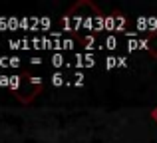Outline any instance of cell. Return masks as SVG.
<instances>
[{
	"label": "cell",
	"mask_w": 157,
	"mask_h": 143,
	"mask_svg": "<svg viewBox=\"0 0 157 143\" xmlns=\"http://www.w3.org/2000/svg\"><path fill=\"white\" fill-rule=\"evenodd\" d=\"M104 22H105L104 12H101L94 2H90V0H82V2L74 4V6L64 14V18H62V24L72 32H78L80 28L96 30V28L101 26Z\"/></svg>",
	"instance_id": "1"
},
{
	"label": "cell",
	"mask_w": 157,
	"mask_h": 143,
	"mask_svg": "<svg viewBox=\"0 0 157 143\" xmlns=\"http://www.w3.org/2000/svg\"><path fill=\"white\" fill-rule=\"evenodd\" d=\"M40 92H42V81H40L38 77L28 76V73H24V76L18 77V85L14 88L16 97H18L22 103H28V101H32Z\"/></svg>",
	"instance_id": "2"
},
{
	"label": "cell",
	"mask_w": 157,
	"mask_h": 143,
	"mask_svg": "<svg viewBox=\"0 0 157 143\" xmlns=\"http://www.w3.org/2000/svg\"><path fill=\"white\" fill-rule=\"evenodd\" d=\"M147 50H149L153 56H157V34L149 36V48H147Z\"/></svg>",
	"instance_id": "3"
},
{
	"label": "cell",
	"mask_w": 157,
	"mask_h": 143,
	"mask_svg": "<svg viewBox=\"0 0 157 143\" xmlns=\"http://www.w3.org/2000/svg\"><path fill=\"white\" fill-rule=\"evenodd\" d=\"M151 119H153L155 123H157V105H155L153 109H151Z\"/></svg>",
	"instance_id": "4"
}]
</instances>
